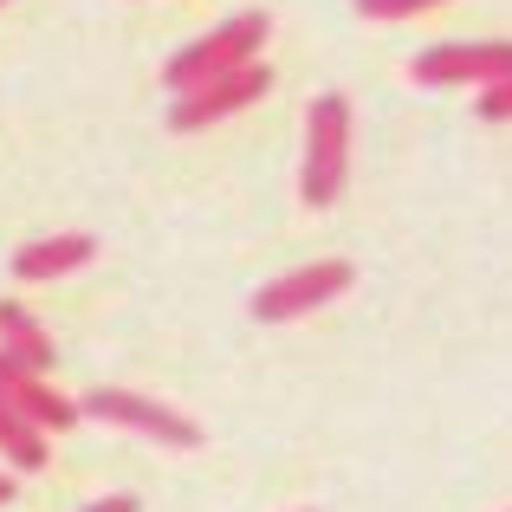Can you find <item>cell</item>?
I'll return each mask as SVG.
<instances>
[{
    "instance_id": "6",
    "label": "cell",
    "mask_w": 512,
    "mask_h": 512,
    "mask_svg": "<svg viewBox=\"0 0 512 512\" xmlns=\"http://www.w3.org/2000/svg\"><path fill=\"white\" fill-rule=\"evenodd\" d=\"M266 91H273V72L253 59V65H240V72L214 78V85H201V91H182V98L169 104V130H182V137H188V130H208V124H221V117L260 104Z\"/></svg>"
},
{
    "instance_id": "1",
    "label": "cell",
    "mask_w": 512,
    "mask_h": 512,
    "mask_svg": "<svg viewBox=\"0 0 512 512\" xmlns=\"http://www.w3.org/2000/svg\"><path fill=\"white\" fill-rule=\"evenodd\" d=\"M266 33H273V20H266L260 7L234 13V20H221L214 33H201L195 46H182V52H175V59L163 65V85L175 91V98H182V91H201V85H214V78L240 72V65H253V59H260Z\"/></svg>"
},
{
    "instance_id": "7",
    "label": "cell",
    "mask_w": 512,
    "mask_h": 512,
    "mask_svg": "<svg viewBox=\"0 0 512 512\" xmlns=\"http://www.w3.org/2000/svg\"><path fill=\"white\" fill-rule=\"evenodd\" d=\"M0 396H7L13 409L26 415L39 435H65V428H78V402H72V396H59V389H52L39 370L13 363L7 350H0Z\"/></svg>"
},
{
    "instance_id": "15",
    "label": "cell",
    "mask_w": 512,
    "mask_h": 512,
    "mask_svg": "<svg viewBox=\"0 0 512 512\" xmlns=\"http://www.w3.org/2000/svg\"><path fill=\"white\" fill-rule=\"evenodd\" d=\"M0 7H7V0H0Z\"/></svg>"
},
{
    "instance_id": "5",
    "label": "cell",
    "mask_w": 512,
    "mask_h": 512,
    "mask_svg": "<svg viewBox=\"0 0 512 512\" xmlns=\"http://www.w3.org/2000/svg\"><path fill=\"white\" fill-rule=\"evenodd\" d=\"M415 85H506L512 78V39H448L415 52Z\"/></svg>"
},
{
    "instance_id": "3",
    "label": "cell",
    "mask_w": 512,
    "mask_h": 512,
    "mask_svg": "<svg viewBox=\"0 0 512 512\" xmlns=\"http://www.w3.org/2000/svg\"><path fill=\"white\" fill-rule=\"evenodd\" d=\"M78 415L130 428V435L163 441V448H201V428L188 422L182 409H169V402H156V396H137V389H91V396L78 402Z\"/></svg>"
},
{
    "instance_id": "8",
    "label": "cell",
    "mask_w": 512,
    "mask_h": 512,
    "mask_svg": "<svg viewBox=\"0 0 512 512\" xmlns=\"http://www.w3.org/2000/svg\"><path fill=\"white\" fill-rule=\"evenodd\" d=\"M91 253H98L91 234H46V240H26V247L13 253V273L20 279H65V273H78V266H91Z\"/></svg>"
},
{
    "instance_id": "12",
    "label": "cell",
    "mask_w": 512,
    "mask_h": 512,
    "mask_svg": "<svg viewBox=\"0 0 512 512\" xmlns=\"http://www.w3.org/2000/svg\"><path fill=\"white\" fill-rule=\"evenodd\" d=\"M480 117H487V124H506V117H512V78L480 91Z\"/></svg>"
},
{
    "instance_id": "11",
    "label": "cell",
    "mask_w": 512,
    "mask_h": 512,
    "mask_svg": "<svg viewBox=\"0 0 512 512\" xmlns=\"http://www.w3.org/2000/svg\"><path fill=\"white\" fill-rule=\"evenodd\" d=\"M448 7V0H357L363 20H415V13H435Z\"/></svg>"
},
{
    "instance_id": "2",
    "label": "cell",
    "mask_w": 512,
    "mask_h": 512,
    "mask_svg": "<svg viewBox=\"0 0 512 512\" xmlns=\"http://www.w3.org/2000/svg\"><path fill=\"white\" fill-rule=\"evenodd\" d=\"M344 175H350V104L344 91H318L305 111V169H299L305 208H331L344 195Z\"/></svg>"
},
{
    "instance_id": "13",
    "label": "cell",
    "mask_w": 512,
    "mask_h": 512,
    "mask_svg": "<svg viewBox=\"0 0 512 512\" xmlns=\"http://www.w3.org/2000/svg\"><path fill=\"white\" fill-rule=\"evenodd\" d=\"M85 512H137V500H130V493H111V500H91Z\"/></svg>"
},
{
    "instance_id": "10",
    "label": "cell",
    "mask_w": 512,
    "mask_h": 512,
    "mask_svg": "<svg viewBox=\"0 0 512 512\" xmlns=\"http://www.w3.org/2000/svg\"><path fill=\"white\" fill-rule=\"evenodd\" d=\"M0 454H7V467H20V474H39V467L52 461L46 435H39V428L26 422V415L13 409L7 396H0Z\"/></svg>"
},
{
    "instance_id": "9",
    "label": "cell",
    "mask_w": 512,
    "mask_h": 512,
    "mask_svg": "<svg viewBox=\"0 0 512 512\" xmlns=\"http://www.w3.org/2000/svg\"><path fill=\"white\" fill-rule=\"evenodd\" d=\"M0 350H7L13 363H26V370H39V376L59 363V344L46 338V325H39L26 305H13V299H0Z\"/></svg>"
},
{
    "instance_id": "14",
    "label": "cell",
    "mask_w": 512,
    "mask_h": 512,
    "mask_svg": "<svg viewBox=\"0 0 512 512\" xmlns=\"http://www.w3.org/2000/svg\"><path fill=\"white\" fill-rule=\"evenodd\" d=\"M13 500V474H0V506H7Z\"/></svg>"
},
{
    "instance_id": "4",
    "label": "cell",
    "mask_w": 512,
    "mask_h": 512,
    "mask_svg": "<svg viewBox=\"0 0 512 512\" xmlns=\"http://www.w3.org/2000/svg\"><path fill=\"white\" fill-rule=\"evenodd\" d=\"M350 279H357L350 260H312V266H299V273H279L253 292V318H260V325H292V318H305V312H318V305H331L338 292H350Z\"/></svg>"
}]
</instances>
